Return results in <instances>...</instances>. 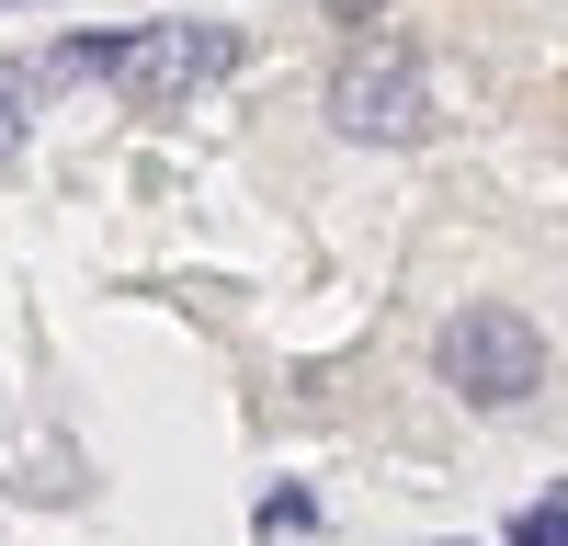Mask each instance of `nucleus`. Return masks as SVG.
Returning a JSON list of instances; mask_svg holds the SVG:
<instances>
[{"label": "nucleus", "instance_id": "nucleus-4", "mask_svg": "<svg viewBox=\"0 0 568 546\" xmlns=\"http://www.w3.org/2000/svg\"><path fill=\"white\" fill-rule=\"evenodd\" d=\"M511 546H568V501H535V513H511Z\"/></svg>", "mask_w": 568, "mask_h": 546}, {"label": "nucleus", "instance_id": "nucleus-3", "mask_svg": "<svg viewBox=\"0 0 568 546\" xmlns=\"http://www.w3.org/2000/svg\"><path fill=\"white\" fill-rule=\"evenodd\" d=\"M329 125L364 136V149H398V136L433 125V80H420L409 46H353L342 80H329Z\"/></svg>", "mask_w": 568, "mask_h": 546}, {"label": "nucleus", "instance_id": "nucleus-2", "mask_svg": "<svg viewBox=\"0 0 568 546\" xmlns=\"http://www.w3.org/2000/svg\"><path fill=\"white\" fill-rule=\"evenodd\" d=\"M433 364H444V387L466 398V410H511V398H535L546 387V331L524 307H455L444 318V342H433Z\"/></svg>", "mask_w": 568, "mask_h": 546}, {"label": "nucleus", "instance_id": "nucleus-1", "mask_svg": "<svg viewBox=\"0 0 568 546\" xmlns=\"http://www.w3.org/2000/svg\"><path fill=\"white\" fill-rule=\"evenodd\" d=\"M69 80H114L125 103H182V91H205L240 69V34L227 23H136V34H69L58 46Z\"/></svg>", "mask_w": 568, "mask_h": 546}, {"label": "nucleus", "instance_id": "nucleus-5", "mask_svg": "<svg viewBox=\"0 0 568 546\" xmlns=\"http://www.w3.org/2000/svg\"><path fill=\"white\" fill-rule=\"evenodd\" d=\"M375 12H398V0H329V23H375Z\"/></svg>", "mask_w": 568, "mask_h": 546}]
</instances>
